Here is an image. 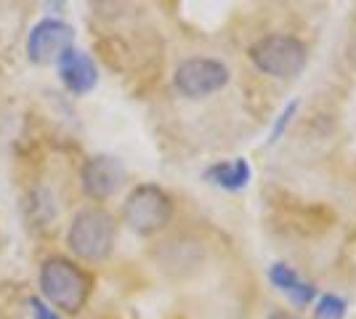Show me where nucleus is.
<instances>
[{
  "label": "nucleus",
  "instance_id": "obj_4",
  "mask_svg": "<svg viewBox=\"0 0 356 319\" xmlns=\"http://www.w3.org/2000/svg\"><path fill=\"white\" fill-rule=\"evenodd\" d=\"M125 221L141 237H152L173 218V202L157 183H141L125 199Z\"/></svg>",
  "mask_w": 356,
  "mask_h": 319
},
{
  "label": "nucleus",
  "instance_id": "obj_7",
  "mask_svg": "<svg viewBox=\"0 0 356 319\" xmlns=\"http://www.w3.org/2000/svg\"><path fill=\"white\" fill-rule=\"evenodd\" d=\"M80 179H83V189H86L88 197L106 199L122 186L125 167L120 160L109 157V154H96V157L86 160V165L80 170Z\"/></svg>",
  "mask_w": 356,
  "mask_h": 319
},
{
  "label": "nucleus",
  "instance_id": "obj_14",
  "mask_svg": "<svg viewBox=\"0 0 356 319\" xmlns=\"http://www.w3.org/2000/svg\"><path fill=\"white\" fill-rule=\"evenodd\" d=\"M268 319H298V317L287 314V311H271V314H268Z\"/></svg>",
  "mask_w": 356,
  "mask_h": 319
},
{
  "label": "nucleus",
  "instance_id": "obj_5",
  "mask_svg": "<svg viewBox=\"0 0 356 319\" xmlns=\"http://www.w3.org/2000/svg\"><path fill=\"white\" fill-rule=\"evenodd\" d=\"M229 67L218 59H205V56H194V59L181 61L176 67L173 83L181 96L186 99H205L210 93L221 91L229 83Z\"/></svg>",
  "mask_w": 356,
  "mask_h": 319
},
{
  "label": "nucleus",
  "instance_id": "obj_10",
  "mask_svg": "<svg viewBox=\"0 0 356 319\" xmlns=\"http://www.w3.org/2000/svg\"><path fill=\"white\" fill-rule=\"evenodd\" d=\"M205 179L216 186H221L226 192H239L245 189L252 179V167L245 157H234L229 163H218V165H210L205 170Z\"/></svg>",
  "mask_w": 356,
  "mask_h": 319
},
{
  "label": "nucleus",
  "instance_id": "obj_6",
  "mask_svg": "<svg viewBox=\"0 0 356 319\" xmlns=\"http://www.w3.org/2000/svg\"><path fill=\"white\" fill-rule=\"evenodd\" d=\"M74 30L70 24H64L59 19H43L32 27L30 38H27V54L35 64H51L67 51L72 48Z\"/></svg>",
  "mask_w": 356,
  "mask_h": 319
},
{
  "label": "nucleus",
  "instance_id": "obj_9",
  "mask_svg": "<svg viewBox=\"0 0 356 319\" xmlns=\"http://www.w3.org/2000/svg\"><path fill=\"white\" fill-rule=\"evenodd\" d=\"M268 279H271L274 288L282 290L296 306H309L316 298V288H314L312 282L300 279V274L293 266H287V263H274L268 269Z\"/></svg>",
  "mask_w": 356,
  "mask_h": 319
},
{
  "label": "nucleus",
  "instance_id": "obj_12",
  "mask_svg": "<svg viewBox=\"0 0 356 319\" xmlns=\"http://www.w3.org/2000/svg\"><path fill=\"white\" fill-rule=\"evenodd\" d=\"M296 115H298V101L293 99V101L282 109V115L277 117V122H274V128H271V133H268V144H277V141L282 138V133L287 131V125L293 122V117H296Z\"/></svg>",
  "mask_w": 356,
  "mask_h": 319
},
{
  "label": "nucleus",
  "instance_id": "obj_1",
  "mask_svg": "<svg viewBox=\"0 0 356 319\" xmlns=\"http://www.w3.org/2000/svg\"><path fill=\"white\" fill-rule=\"evenodd\" d=\"M40 290L56 309L77 314L90 295V277L72 261L54 256L40 266Z\"/></svg>",
  "mask_w": 356,
  "mask_h": 319
},
{
  "label": "nucleus",
  "instance_id": "obj_3",
  "mask_svg": "<svg viewBox=\"0 0 356 319\" xmlns=\"http://www.w3.org/2000/svg\"><path fill=\"white\" fill-rule=\"evenodd\" d=\"M115 240H118V224L102 208H86L77 213L70 224V234H67L70 250L86 261L109 259Z\"/></svg>",
  "mask_w": 356,
  "mask_h": 319
},
{
  "label": "nucleus",
  "instance_id": "obj_8",
  "mask_svg": "<svg viewBox=\"0 0 356 319\" xmlns=\"http://www.w3.org/2000/svg\"><path fill=\"white\" fill-rule=\"evenodd\" d=\"M59 75H61V83L72 93H77V96L93 91L96 83H99L96 61L90 59L88 54L77 51V48H67L59 56Z\"/></svg>",
  "mask_w": 356,
  "mask_h": 319
},
{
  "label": "nucleus",
  "instance_id": "obj_11",
  "mask_svg": "<svg viewBox=\"0 0 356 319\" xmlns=\"http://www.w3.org/2000/svg\"><path fill=\"white\" fill-rule=\"evenodd\" d=\"M346 301L338 295H322V301L316 306V319H343L346 317Z\"/></svg>",
  "mask_w": 356,
  "mask_h": 319
},
{
  "label": "nucleus",
  "instance_id": "obj_2",
  "mask_svg": "<svg viewBox=\"0 0 356 319\" xmlns=\"http://www.w3.org/2000/svg\"><path fill=\"white\" fill-rule=\"evenodd\" d=\"M250 61L258 72L277 80L300 75V69L309 61V48L296 35H282L274 32L266 38H258L250 46Z\"/></svg>",
  "mask_w": 356,
  "mask_h": 319
},
{
  "label": "nucleus",
  "instance_id": "obj_13",
  "mask_svg": "<svg viewBox=\"0 0 356 319\" xmlns=\"http://www.w3.org/2000/svg\"><path fill=\"white\" fill-rule=\"evenodd\" d=\"M30 309H32V314H35V319H61L59 314L48 304H43L40 298H30Z\"/></svg>",
  "mask_w": 356,
  "mask_h": 319
}]
</instances>
